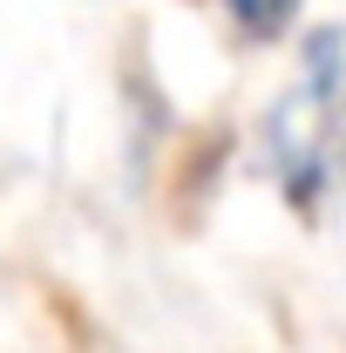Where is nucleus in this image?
<instances>
[{"label": "nucleus", "mask_w": 346, "mask_h": 353, "mask_svg": "<svg viewBox=\"0 0 346 353\" xmlns=\"http://www.w3.org/2000/svg\"><path fill=\"white\" fill-rule=\"evenodd\" d=\"M231 14H238V28L245 34H278L292 14H299V0H224Z\"/></svg>", "instance_id": "obj_1"}]
</instances>
